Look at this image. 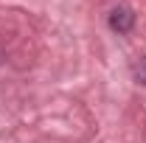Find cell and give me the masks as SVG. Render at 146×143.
Listing matches in <instances>:
<instances>
[{"instance_id": "obj_1", "label": "cell", "mask_w": 146, "mask_h": 143, "mask_svg": "<svg viewBox=\"0 0 146 143\" xmlns=\"http://www.w3.org/2000/svg\"><path fill=\"white\" fill-rule=\"evenodd\" d=\"M110 25H112V31H118V34H127L129 28L135 25V14H132L129 9H115V11L110 14Z\"/></svg>"}]
</instances>
